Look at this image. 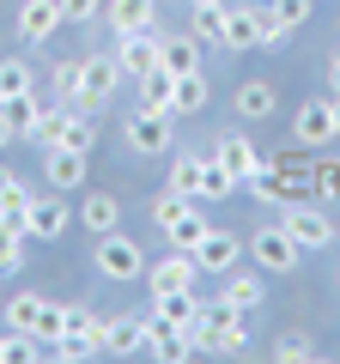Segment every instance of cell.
Masks as SVG:
<instances>
[{
	"label": "cell",
	"mask_w": 340,
	"mask_h": 364,
	"mask_svg": "<svg viewBox=\"0 0 340 364\" xmlns=\"http://www.w3.org/2000/svg\"><path fill=\"white\" fill-rule=\"evenodd\" d=\"M140 85V109H158V116H170V91H176V79L164 73V67H152L146 79H134Z\"/></svg>",
	"instance_id": "d4e9b609"
},
{
	"label": "cell",
	"mask_w": 340,
	"mask_h": 364,
	"mask_svg": "<svg viewBox=\"0 0 340 364\" xmlns=\"http://www.w3.org/2000/svg\"><path fill=\"white\" fill-rule=\"evenodd\" d=\"M25 267V225L0 213V273H18Z\"/></svg>",
	"instance_id": "f1b7e54d"
},
{
	"label": "cell",
	"mask_w": 340,
	"mask_h": 364,
	"mask_svg": "<svg viewBox=\"0 0 340 364\" xmlns=\"http://www.w3.org/2000/svg\"><path fill=\"white\" fill-rule=\"evenodd\" d=\"M237 255H243L237 231H219V225H207V237L195 243V267H201V273H213V279H225V273L237 267Z\"/></svg>",
	"instance_id": "ba28073f"
},
{
	"label": "cell",
	"mask_w": 340,
	"mask_h": 364,
	"mask_svg": "<svg viewBox=\"0 0 340 364\" xmlns=\"http://www.w3.org/2000/svg\"><path fill=\"white\" fill-rule=\"evenodd\" d=\"M262 298H267L262 273H237V267L225 273V291H219V304H231V310H243V316H249V310H255Z\"/></svg>",
	"instance_id": "44dd1931"
},
{
	"label": "cell",
	"mask_w": 340,
	"mask_h": 364,
	"mask_svg": "<svg viewBox=\"0 0 340 364\" xmlns=\"http://www.w3.org/2000/svg\"><path fill=\"white\" fill-rule=\"evenodd\" d=\"M18 91H37V73H31V61L6 55L0 61V97H18Z\"/></svg>",
	"instance_id": "d6a6232c"
},
{
	"label": "cell",
	"mask_w": 340,
	"mask_h": 364,
	"mask_svg": "<svg viewBox=\"0 0 340 364\" xmlns=\"http://www.w3.org/2000/svg\"><path fill=\"white\" fill-rule=\"evenodd\" d=\"M328 79H334V91H340V55H334V61H328Z\"/></svg>",
	"instance_id": "f6af8a7d"
},
{
	"label": "cell",
	"mask_w": 340,
	"mask_h": 364,
	"mask_svg": "<svg viewBox=\"0 0 340 364\" xmlns=\"http://www.w3.org/2000/svg\"><path fill=\"white\" fill-rule=\"evenodd\" d=\"M146 352H152V358H164V364H183V358H195L188 334H183V328H170V322H158V316H146Z\"/></svg>",
	"instance_id": "ac0fdd59"
},
{
	"label": "cell",
	"mask_w": 340,
	"mask_h": 364,
	"mask_svg": "<svg viewBox=\"0 0 340 364\" xmlns=\"http://www.w3.org/2000/svg\"><path fill=\"white\" fill-rule=\"evenodd\" d=\"M0 122L18 134V140H31L43 122V104H37V91H18V97H0Z\"/></svg>",
	"instance_id": "ffe728a7"
},
{
	"label": "cell",
	"mask_w": 340,
	"mask_h": 364,
	"mask_svg": "<svg viewBox=\"0 0 340 364\" xmlns=\"http://www.w3.org/2000/svg\"><path fill=\"white\" fill-rule=\"evenodd\" d=\"M225 0H195V37L201 43H225Z\"/></svg>",
	"instance_id": "4dcf8cb0"
},
{
	"label": "cell",
	"mask_w": 340,
	"mask_h": 364,
	"mask_svg": "<svg viewBox=\"0 0 340 364\" xmlns=\"http://www.w3.org/2000/svg\"><path fill=\"white\" fill-rule=\"evenodd\" d=\"M79 225H85V231H116L122 225V200L116 195H85V207H79Z\"/></svg>",
	"instance_id": "cb8c5ba5"
},
{
	"label": "cell",
	"mask_w": 340,
	"mask_h": 364,
	"mask_svg": "<svg viewBox=\"0 0 340 364\" xmlns=\"http://www.w3.org/2000/svg\"><path fill=\"white\" fill-rule=\"evenodd\" d=\"M201 164H207V158H195V152H176V158H170V188L195 195V188H201Z\"/></svg>",
	"instance_id": "8d00e7d4"
},
{
	"label": "cell",
	"mask_w": 340,
	"mask_h": 364,
	"mask_svg": "<svg viewBox=\"0 0 340 364\" xmlns=\"http://www.w3.org/2000/svg\"><path fill=\"white\" fill-rule=\"evenodd\" d=\"M310 188H316V200H340V158L310 164Z\"/></svg>",
	"instance_id": "74e56055"
},
{
	"label": "cell",
	"mask_w": 340,
	"mask_h": 364,
	"mask_svg": "<svg viewBox=\"0 0 340 364\" xmlns=\"http://www.w3.org/2000/svg\"><path fill=\"white\" fill-rule=\"evenodd\" d=\"M122 134H128V152H134V158H164L170 146H176V134H170V116H158V109H134Z\"/></svg>",
	"instance_id": "8992f818"
},
{
	"label": "cell",
	"mask_w": 340,
	"mask_h": 364,
	"mask_svg": "<svg viewBox=\"0 0 340 364\" xmlns=\"http://www.w3.org/2000/svg\"><path fill=\"white\" fill-rule=\"evenodd\" d=\"M334 104L328 97H310V104H298V122H292V140L298 146H328L334 140Z\"/></svg>",
	"instance_id": "30bf717a"
},
{
	"label": "cell",
	"mask_w": 340,
	"mask_h": 364,
	"mask_svg": "<svg viewBox=\"0 0 340 364\" xmlns=\"http://www.w3.org/2000/svg\"><path fill=\"white\" fill-rule=\"evenodd\" d=\"M195 310H201L195 291H158V298H152V316H158V322H170V328H188V322H195Z\"/></svg>",
	"instance_id": "603a6c76"
},
{
	"label": "cell",
	"mask_w": 340,
	"mask_h": 364,
	"mask_svg": "<svg viewBox=\"0 0 340 364\" xmlns=\"http://www.w3.org/2000/svg\"><path fill=\"white\" fill-rule=\"evenodd\" d=\"M231 104H237L243 122H267L280 109V85H274V79H243V85L231 91Z\"/></svg>",
	"instance_id": "9a60e30c"
},
{
	"label": "cell",
	"mask_w": 340,
	"mask_h": 364,
	"mask_svg": "<svg viewBox=\"0 0 340 364\" xmlns=\"http://www.w3.org/2000/svg\"><path fill=\"white\" fill-rule=\"evenodd\" d=\"M67 25H97V13H104V0H61Z\"/></svg>",
	"instance_id": "b9f144b4"
},
{
	"label": "cell",
	"mask_w": 340,
	"mask_h": 364,
	"mask_svg": "<svg viewBox=\"0 0 340 364\" xmlns=\"http://www.w3.org/2000/svg\"><path fill=\"white\" fill-rule=\"evenodd\" d=\"M231 195H237V176L219 164V158H207V164H201V188H195V200H231Z\"/></svg>",
	"instance_id": "484cf974"
},
{
	"label": "cell",
	"mask_w": 340,
	"mask_h": 364,
	"mask_svg": "<svg viewBox=\"0 0 340 364\" xmlns=\"http://www.w3.org/2000/svg\"><path fill=\"white\" fill-rule=\"evenodd\" d=\"M158 55H164V31H128V37H116V67L128 79H146L158 67Z\"/></svg>",
	"instance_id": "52a82bcc"
},
{
	"label": "cell",
	"mask_w": 340,
	"mask_h": 364,
	"mask_svg": "<svg viewBox=\"0 0 340 364\" xmlns=\"http://www.w3.org/2000/svg\"><path fill=\"white\" fill-rule=\"evenodd\" d=\"M274 358L280 364H304V358H316V346H310V334H280L274 340Z\"/></svg>",
	"instance_id": "f35d334b"
},
{
	"label": "cell",
	"mask_w": 340,
	"mask_h": 364,
	"mask_svg": "<svg viewBox=\"0 0 340 364\" xmlns=\"http://www.w3.org/2000/svg\"><path fill=\"white\" fill-rule=\"evenodd\" d=\"M55 146H73V152H92V146H97L85 109H67V116H61V140H55Z\"/></svg>",
	"instance_id": "836d02e7"
},
{
	"label": "cell",
	"mask_w": 340,
	"mask_h": 364,
	"mask_svg": "<svg viewBox=\"0 0 340 364\" xmlns=\"http://www.w3.org/2000/svg\"><path fill=\"white\" fill-rule=\"evenodd\" d=\"M158 67H164L170 79L201 73V37H164V55H158Z\"/></svg>",
	"instance_id": "7402d4cb"
},
{
	"label": "cell",
	"mask_w": 340,
	"mask_h": 364,
	"mask_svg": "<svg viewBox=\"0 0 340 364\" xmlns=\"http://www.w3.org/2000/svg\"><path fill=\"white\" fill-rule=\"evenodd\" d=\"M116 79H122V67H116V55H92V61H79V85H85V109H97L116 91Z\"/></svg>",
	"instance_id": "e0dca14e"
},
{
	"label": "cell",
	"mask_w": 340,
	"mask_h": 364,
	"mask_svg": "<svg viewBox=\"0 0 340 364\" xmlns=\"http://www.w3.org/2000/svg\"><path fill=\"white\" fill-rule=\"evenodd\" d=\"M92 340H79V334H61V340H49V358H61V364H79V358H92Z\"/></svg>",
	"instance_id": "60d3db41"
},
{
	"label": "cell",
	"mask_w": 340,
	"mask_h": 364,
	"mask_svg": "<svg viewBox=\"0 0 340 364\" xmlns=\"http://www.w3.org/2000/svg\"><path fill=\"white\" fill-rule=\"evenodd\" d=\"M6 146H18V134L6 128V122H0V152H6Z\"/></svg>",
	"instance_id": "ee69618b"
},
{
	"label": "cell",
	"mask_w": 340,
	"mask_h": 364,
	"mask_svg": "<svg viewBox=\"0 0 340 364\" xmlns=\"http://www.w3.org/2000/svg\"><path fill=\"white\" fill-rule=\"evenodd\" d=\"M92 267H97V279H146V249L128 231H104L92 249Z\"/></svg>",
	"instance_id": "7a4b0ae2"
},
{
	"label": "cell",
	"mask_w": 340,
	"mask_h": 364,
	"mask_svg": "<svg viewBox=\"0 0 340 364\" xmlns=\"http://www.w3.org/2000/svg\"><path fill=\"white\" fill-rule=\"evenodd\" d=\"M188 334V346L195 352H249V328H243V310H231V304H201L195 310V322L183 328Z\"/></svg>",
	"instance_id": "6da1fadb"
},
{
	"label": "cell",
	"mask_w": 340,
	"mask_h": 364,
	"mask_svg": "<svg viewBox=\"0 0 340 364\" xmlns=\"http://www.w3.org/2000/svg\"><path fill=\"white\" fill-rule=\"evenodd\" d=\"M61 25H67L61 0H25V6H18V37L25 43H49Z\"/></svg>",
	"instance_id": "7c38bea8"
},
{
	"label": "cell",
	"mask_w": 340,
	"mask_h": 364,
	"mask_svg": "<svg viewBox=\"0 0 340 364\" xmlns=\"http://www.w3.org/2000/svg\"><path fill=\"white\" fill-rule=\"evenodd\" d=\"M328 104H334V128H340V91H334V97H328Z\"/></svg>",
	"instance_id": "bcb514c9"
},
{
	"label": "cell",
	"mask_w": 340,
	"mask_h": 364,
	"mask_svg": "<svg viewBox=\"0 0 340 364\" xmlns=\"http://www.w3.org/2000/svg\"><path fill=\"white\" fill-rule=\"evenodd\" d=\"M164 237H170V249H183V255H195V243L207 237V219H201V207H188V213H183L176 225H170Z\"/></svg>",
	"instance_id": "1f68e13d"
},
{
	"label": "cell",
	"mask_w": 340,
	"mask_h": 364,
	"mask_svg": "<svg viewBox=\"0 0 340 364\" xmlns=\"http://www.w3.org/2000/svg\"><path fill=\"white\" fill-rule=\"evenodd\" d=\"M104 18H110L116 37H128V31H152L158 25V0H110Z\"/></svg>",
	"instance_id": "d6986e66"
},
{
	"label": "cell",
	"mask_w": 340,
	"mask_h": 364,
	"mask_svg": "<svg viewBox=\"0 0 340 364\" xmlns=\"http://www.w3.org/2000/svg\"><path fill=\"white\" fill-rule=\"evenodd\" d=\"M195 109H207V79L183 73V79H176V91H170V116H195Z\"/></svg>",
	"instance_id": "83f0119b"
},
{
	"label": "cell",
	"mask_w": 340,
	"mask_h": 364,
	"mask_svg": "<svg viewBox=\"0 0 340 364\" xmlns=\"http://www.w3.org/2000/svg\"><path fill=\"white\" fill-rule=\"evenodd\" d=\"M249 255H255V267H262V273H292L304 261V249L292 243L286 225H262V231L249 237Z\"/></svg>",
	"instance_id": "5b68a950"
},
{
	"label": "cell",
	"mask_w": 340,
	"mask_h": 364,
	"mask_svg": "<svg viewBox=\"0 0 340 364\" xmlns=\"http://www.w3.org/2000/svg\"><path fill=\"white\" fill-rule=\"evenodd\" d=\"M292 231V243L304 249V255H316V249H328L340 237V225L328 219V207H316V200H298V207H286V219H280Z\"/></svg>",
	"instance_id": "3957f363"
},
{
	"label": "cell",
	"mask_w": 340,
	"mask_h": 364,
	"mask_svg": "<svg viewBox=\"0 0 340 364\" xmlns=\"http://www.w3.org/2000/svg\"><path fill=\"white\" fill-rule=\"evenodd\" d=\"M195 279H201V267H195V255H183V249H170L164 261H152L146 267V291H195Z\"/></svg>",
	"instance_id": "9c48e42d"
},
{
	"label": "cell",
	"mask_w": 340,
	"mask_h": 364,
	"mask_svg": "<svg viewBox=\"0 0 340 364\" xmlns=\"http://www.w3.org/2000/svg\"><path fill=\"white\" fill-rule=\"evenodd\" d=\"M13 188H18V176H13L6 164H0V207H6V195H13Z\"/></svg>",
	"instance_id": "7bdbcfd3"
},
{
	"label": "cell",
	"mask_w": 340,
	"mask_h": 364,
	"mask_svg": "<svg viewBox=\"0 0 340 364\" xmlns=\"http://www.w3.org/2000/svg\"><path fill=\"white\" fill-rule=\"evenodd\" d=\"M213 158H219V164L231 170L237 182H249V176H255V170L267 164V158L255 152V140H249V134H219V146H213Z\"/></svg>",
	"instance_id": "4fadbf2b"
},
{
	"label": "cell",
	"mask_w": 340,
	"mask_h": 364,
	"mask_svg": "<svg viewBox=\"0 0 340 364\" xmlns=\"http://www.w3.org/2000/svg\"><path fill=\"white\" fill-rule=\"evenodd\" d=\"M85 164H92V152H73V146H43V176H49V188H79L85 182Z\"/></svg>",
	"instance_id": "8fae6325"
},
{
	"label": "cell",
	"mask_w": 340,
	"mask_h": 364,
	"mask_svg": "<svg viewBox=\"0 0 340 364\" xmlns=\"http://www.w3.org/2000/svg\"><path fill=\"white\" fill-rule=\"evenodd\" d=\"M49 85H55V97H61L67 109H85V85H79V61H61V67H55V79H49Z\"/></svg>",
	"instance_id": "e575fe53"
},
{
	"label": "cell",
	"mask_w": 340,
	"mask_h": 364,
	"mask_svg": "<svg viewBox=\"0 0 340 364\" xmlns=\"http://www.w3.org/2000/svg\"><path fill=\"white\" fill-rule=\"evenodd\" d=\"M267 18H274L280 31H298V25H310V0H267Z\"/></svg>",
	"instance_id": "d590c367"
},
{
	"label": "cell",
	"mask_w": 340,
	"mask_h": 364,
	"mask_svg": "<svg viewBox=\"0 0 340 364\" xmlns=\"http://www.w3.org/2000/svg\"><path fill=\"white\" fill-rule=\"evenodd\" d=\"M286 43V31L274 25L267 13H225V49H280Z\"/></svg>",
	"instance_id": "277c9868"
},
{
	"label": "cell",
	"mask_w": 340,
	"mask_h": 364,
	"mask_svg": "<svg viewBox=\"0 0 340 364\" xmlns=\"http://www.w3.org/2000/svg\"><path fill=\"white\" fill-rule=\"evenodd\" d=\"M37 316H43V291H18V298L0 304V322H6V328H25V334L37 328Z\"/></svg>",
	"instance_id": "4316f807"
},
{
	"label": "cell",
	"mask_w": 340,
	"mask_h": 364,
	"mask_svg": "<svg viewBox=\"0 0 340 364\" xmlns=\"http://www.w3.org/2000/svg\"><path fill=\"white\" fill-rule=\"evenodd\" d=\"M188 207H201V200H195V195H183V188H170V182H164V195L152 200V225H158V231H170V225L183 219Z\"/></svg>",
	"instance_id": "f546056e"
},
{
	"label": "cell",
	"mask_w": 340,
	"mask_h": 364,
	"mask_svg": "<svg viewBox=\"0 0 340 364\" xmlns=\"http://www.w3.org/2000/svg\"><path fill=\"white\" fill-rule=\"evenodd\" d=\"M73 225V213H67V200H43L31 195V213H25V237H37V243H55V237Z\"/></svg>",
	"instance_id": "5bb4252c"
},
{
	"label": "cell",
	"mask_w": 340,
	"mask_h": 364,
	"mask_svg": "<svg viewBox=\"0 0 340 364\" xmlns=\"http://www.w3.org/2000/svg\"><path fill=\"white\" fill-rule=\"evenodd\" d=\"M61 328H67V304H49V298H43V316H37V328H31V334H37L43 346H49V340L61 334Z\"/></svg>",
	"instance_id": "ab89813d"
},
{
	"label": "cell",
	"mask_w": 340,
	"mask_h": 364,
	"mask_svg": "<svg viewBox=\"0 0 340 364\" xmlns=\"http://www.w3.org/2000/svg\"><path fill=\"white\" fill-rule=\"evenodd\" d=\"M104 352L110 358H134V352H146V316H110L104 322Z\"/></svg>",
	"instance_id": "2e32d148"
}]
</instances>
